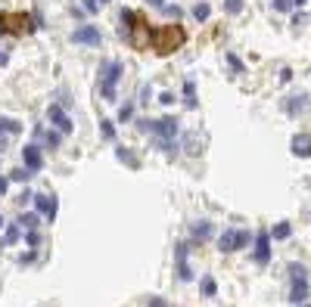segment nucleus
I'll use <instances>...</instances> for the list:
<instances>
[{
    "instance_id": "obj_27",
    "label": "nucleus",
    "mask_w": 311,
    "mask_h": 307,
    "mask_svg": "<svg viewBox=\"0 0 311 307\" xmlns=\"http://www.w3.org/2000/svg\"><path fill=\"white\" fill-rule=\"evenodd\" d=\"M162 9H165V13H168V16H175V19L181 16V9H178V6H162Z\"/></svg>"
},
{
    "instance_id": "obj_34",
    "label": "nucleus",
    "mask_w": 311,
    "mask_h": 307,
    "mask_svg": "<svg viewBox=\"0 0 311 307\" xmlns=\"http://www.w3.org/2000/svg\"><path fill=\"white\" fill-rule=\"evenodd\" d=\"M100 3H106V0H100Z\"/></svg>"
},
{
    "instance_id": "obj_25",
    "label": "nucleus",
    "mask_w": 311,
    "mask_h": 307,
    "mask_svg": "<svg viewBox=\"0 0 311 307\" xmlns=\"http://www.w3.org/2000/svg\"><path fill=\"white\" fill-rule=\"evenodd\" d=\"M9 177H13V180H28V168H19V171H13V174H9Z\"/></svg>"
},
{
    "instance_id": "obj_14",
    "label": "nucleus",
    "mask_w": 311,
    "mask_h": 307,
    "mask_svg": "<svg viewBox=\"0 0 311 307\" xmlns=\"http://www.w3.org/2000/svg\"><path fill=\"white\" fill-rule=\"evenodd\" d=\"M209 236H212V223L202 220V223H196V227H193V239L202 242V239H209Z\"/></svg>"
},
{
    "instance_id": "obj_35",
    "label": "nucleus",
    "mask_w": 311,
    "mask_h": 307,
    "mask_svg": "<svg viewBox=\"0 0 311 307\" xmlns=\"http://www.w3.org/2000/svg\"><path fill=\"white\" fill-rule=\"evenodd\" d=\"M305 307H311V304H305Z\"/></svg>"
},
{
    "instance_id": "obj_4",
    "label": "nucleus",
    "mask_w": 311,
    "mask_h": 307,
    "mask_svg": "<svg viewBox=\"0 0 311 307\" xmlns=\"http://www.w3.org/2000/svg\"><path fill=\"white\" fill-rule=\"evenodd\" d=\"M153 134L159 137V146L171 149L178 137V118H162V121H153Z\"/></svg>"
},
{
    "instance_id": "obj_23",
    "label": "nucleus",
    "mask_w": 311,
    "mask_h": 307,
    "mask_svg": "<svg viewBox=\"0 0 311 307\" xmlns=\"http://www.w3.org/2000/svg\"><path fill=\"white\" fill-rule=\"evenodd\" d=\"M202 292L212 298V295H215V279H209V276H205V279H202Z\"/></svg>"
},
{
    "instance_id": "obj_31",
    "label": "nucleus",
    "mask_w": 311,
    "mask_h": 307,
    "mask_svg": "<svg viewBox=\"0 0 311 307\" xmlns=\"http://www.w3.org/2000/svg\"><path fill=\"white\" fill-rule=\"evenodd\" d=\"M308 3V0H293V6H305Z\"/></svg>"
},
{
    "instance_id": "obj_10",
    "label": "nucleus",
    "mask_w": 311,
    "mask_h": 307,
    "mask_svg": "<svg viewBox=\"0 0 311 307\" xmlns=\"http://www.w3.org/2000/svg\"><path fill=\"white\" fill-rule=\"evenodd\" d=\"M255 261L258 264H268L271 261V233L268 230H261L255 236Z\"/></svg>"
},
{
    "instance_id": "obj_7",
    "label": "nucleus",
    "mask_w": 311,
    "mask_h": 307,
    "mask_svg": "<svg viewBox=\"0 0 311 307\" xmlns=\"http://www.w3.org/2000/svg\"><path fill=\"white\" fill-rule=\"evenodd\" d=\"M100 78H103V97L106 100H112L115 97V81L122 78V62H103V68H100Z\"/></svg>"
},
{
    "instance_id": "obj_26",
    "label": "nucleus",
    "mask_w": 311,
    "mask_h": 307,
    "mask_svg": "<svg viewBox=\"0 0 311 307\" xmlns=\"http://www.w3.org/2000/svg\"><path fill=\"white\" fill-rule=\"evenodd\" d=\"M131 112H134V105L128 102V105H122V112H119V118H122V121H128V118H131Z\"/></svg>"
},
{
    "instance_id": "obj_21",
    "label": "nucleus",
    "mask_w": 311,
    "mask_h": 307,
    "mask_svg": "<svg viewBox=\"0 0 311 307\" xmlns=\"http://www.w3.org/2000/svg\"><path fill=\"white\" fill-rule=\"evenodd\" d=\"M274 9H277V13H290V9H293V0H274Z\"/></svg>"
},
{
    "instance_id": "obj_1",
    "label": "nucleus",
    "mask_w": 311,
    "mask_h": 307,
    "mask_svg": "<svg viewBox=\"0 0 311 307\" xmlns=\"http://www.w3.org/2000/svg\"><path fill=\"white\" fill-rule=\"evenodd\" d=\"M122 22H124V28H122V34L128 38V44L134 47V50H146L149 47V41H153V31H149V22H146V16L143 13H122Z\"/></svg>"
},
{
    "instance_id": "obj_18",
    "label": "nucleus",
    "mask_w": 311,
    "mask_h": 307,
    "mask_svg": "<svg viewBox=\"0 0 311 307\" xmlns=\"http://www.w3.org/2000/svg\"><path fill=\"white\" fill-rule=\"evenodd\" d=\"M0 127H3L6 134H19V131H22V124L13 121V118H3V121H0Z\"/></svg>"
},
{
    "instance_id": "obj_13",
    "label": "nucleus",
    "mask_w": 311,
    "mask_h": 307,
    "mask_svg": "<svg viewBox=\"0 0 311 307\" xmlns=\"http://www.w3.org/2000/svg\"><path fill=\"white\" fill-rule=\"evenodd\" d=\"M293 152H296L299 158H308V155H311V137L296 134V137H293Z\"/></svg>"
},
{
    "instance_id": "obj_12",
    "label": "nucleus",
    "mask_w": 311,
    "mask_h": 307,
    "mask_svg": "<svg viewBox=\"0 0 311 307\" xmlns=\"http://www.w3.org/2000/svg\"><path fill=\"white\" fill-rule=\"evenodd\" d=\"M22 161H25L28 171H38L41 164H44V155H41L38 146H25V149H22Z\"/></svg>"
},
{
    "instance_id": "obj_29",
    "label": "nucleus",
    "mask_w": 311,
    "mask_h": 307,
    "mask_svg": "<svg viewBox=\"0 0 311 307\" xmlns=\"http://www.w3.org/2000/svg\"><path fill=\"white\" fill-rule=\"evenodd\" d=\"M6 193V177H0V196Z\"/></svg>"
},
{
    "instance_id": "obj_16",
    "label": "nucleus",
    "mask_w": 311,
    "mask_h": 307,
    "mask_svg": "<svg viewBox=\"0 0 311 307\" xmlns=\"http://www.w3.org/2000/svg\"><path fill=\"white\" fill-rule=\"evenodd\" d=\"M290 233H293V227H290V223H277V227L271 230V236H274V239H290Z\"/></svg>"
},
{
    "instance_id": "obj_2",
    "label": "nucleus",
    "mask_w": 311,
    "mask_h": 307,
    "mask_svg": "<svg viewBox=\"0 0 311 307\" xmlns=\"http://www.w3.org/2000/svg\"><path fill=\"white\" fill-rule=\"evenodd\" d=\"M153 50L159 56H171L175 50H181L184 44H187V31H184L181 25H162V28H156L153 31Z\"/></svg>"
},
{
    "instance_id": "obj_28",
    "label": "nucleus",
    "mask_w": 311,
    "mask_h": 307,
    "mask_svg": "<svg viewBox=\"0 0 311 307\" xmlns=\"http://www.w3.org/2000/svg\"><path fill=\"white\" fill-rule=\"evenodd\" d=\"M3 146H6V131L0 127V152H3Z\"/></svg>"
},
{
    "instance_id": "obj_17",
    "label": "nucleus",
    "mask_w": 311,
    "mask_h": 307,
    "mask_svg": "<svg viewBox=\"0 0 311 307\" xmlns=\"http://www.w3.org/2000/svg\"><path fill=\"white\" fill-rule=\"evenodd\" d=\"M119 158H122L124 164H131V168H140V161H137V158L131 155V149H124V146L119 149Z\"/></svg>"
},
{
    "instance_id": "obj_8",
    "label": "nucleus",
    "mask_w": 311,
    "mask_h": 307,
    "mask_svg": "<svg viewBox=\"0 0 311 307\" xmlns=\"http://www.w3.org/2000/svg\"><path fill=\"white\" fill-rule=\"evenodd\" d=\"M47 118H50V124L60 127V134H68V131H72V118L65 115V109H62L60 102H53L50 109H47Z\"/></svg>"
},
{
    "instance_id": "obj_15",
    "label": "nucleus",
    "mask_w": 311,
    "mask_h": 307,
    "mask_svg": "<svg viewBox=\"0 0 311 307\" xmlns=\"http://www.w3.org/2000/svg\"><path fill=\"white\" fill-rule=\"evenodd\" d=\"M184 93H187V105L193 109V105H196V84H193V78H187V84H184Z\"/></svg>"
},
{
    "instance_id": "obj_3",
    "label": "nucleus",
    "mask_w": 311,
    "mask_h": 307,
    "mask_svg": "<svg viewBox=\"0 0 311 307\" xmlns=\"http://www.w3.org/2000/svg\"><path fill=\"white\" fill-rule=\"evenodd\" d=\"M28 31H34V19L28 13H0V34L22 38Z\"/></svg>"
},
{
    "instance_id": "obj_20",
    "label": "nucleus",
    "mask_w": 311,
    "mask_h": 307,
    "mask_svg": "<svg viewBox=\"0 0 311 307\" xmlns=\"http://www.w3.org/2000/svg\"><path fill=\"white\" fill-rule=\"evenodd\" d=\"M224 9H227L230 16H237L240 9H243V0H224Z\"/></svg>"
},
{
    "instance_id": "obj_22",
    "label": "nucleus",
    "mask_w": 311,
    "mask_h": 307,
    "mask_svg": "<svg viewBox=\"0 0 311 307\" xmlns=\"http://www.w3.org/2000/svg\"><path fill=\"white\" fill-rule=\"evenodd\" d=\"M16 239H19V227H9V230H6V236H3V245H13Z\"/></svg>"
},
{
    "instance_id": "obj_5",
    "label": "nucleus",
    "mask_w": 311,
    "mask_h": 307,
    "mask_svg": "<svg viewBox=\"0 0 311 307\" xmlns=\"http://www.w3.org/2000/svg\"><path fill=\"white\" fill-rule=\"evenodd\" d=\"M290 276H293L290 301H293V304H302V301L308 298V279H305V267H302V264H293V267H290Z\"/></svg>"
},
{
    "instance_id": "obj_30",
    "label": "nucleus",
    "mask_w": 311,
    "mask_h": 307,
    "mask_svg": "<svg viewBox=\"0 0 311 307\" xmlns=\"http://www.w3.org/2000/svg\"><path fill=\"white\" fill-rule=\"evenodd\" d=\"M84 9H97V3L94 0H84Z\"/></svg>"
},
{
    "instance_id": "obj_24",
    "label": "nucleus",
    "mask_w": 311,
    "mask_h": 307,
    "mask_svg": "<svg viewBox=\"0 0 311 307\" xmlns=\"http://www.w3.org/2000/svg\"><path fill=\"white\" fill-rule=\"evenodd\" d=\"M103 124V137H106V140H112L115 137V127H112V121H100Z\"/></svg>"
},
{
    "instance_id": "obj_9",
    "label": "nucleus",
    "mask_w": 311,
    "mask_h": 307,
    "mask_svg": "<svg viewBox=\"0 0 311 307\" xmlns=\"http://www.w3.org/2000/svg\"><path fill=\"white\" fill-rule=\"evenodd\" d=\"M72 41H75V44H90V47H100V28H97V25H81V28H75Z\"/></svg>"
},
{
    "instance_id": "obj_11",
    "label": "nucleus",
    "mask_w": 311,
    "mask_h": 307,
    "mask_svg": "<svg viewBox=\"0 0 311 307\" xmlns=\"http://www.w3.org/2000/svg\"><path fill=\"white\" fill-rule=\"evenodd\" d=\"M34 205H38V214H44L47 220L56 217V196H34Z\"/></svg>"
},
{
    "instance_id": "obj_32",
    "label": "nucleus",
    "mask_w": 311,
    "mask_h": 307,
    "mask_svg": "<svg viewBox=\"0 0 311 307\" xmlns=\"http://www.w3.org/2000/svg\"><path fill=\"white\" fill-rule=\"evenodd\" d=\"M149 3H153V6H165V3H162V0H149Z\"/></svg>"
},
{
    "instance_id": "obj_33",
    "label": "nucleus",
    "mask_w": 311,
    "mask_h": 307,
    "mask_svg": "<svg viewBox=\"0 0 311 307\" xmlns=\"http://www.w3.org/2000/svg\"><path fill=\"white\" fill-rule=\"evenodd\" d=\"M0 227H3V217H0Z\"/></svg>"
},
{
    "instance_id": "obj_6",
    "label": "nucleus",
    "mask_w": 311,
    "mask_h": 307,
    "mask_svg": "<svg viewBox=\"0 0 311 307\" xmlns=\"http://www.w3.org/2000/svg\"><path fill=\"white\" fill-rule=\"evenodd\" d=\"M249 245V230H224L221 239H218V249L221 252H240Z\"/></svg>"
},
{
    "instance_id": "obj_19",
    "label": "nucleus",
    "mask_w": 311,
    "mask_h": 307,
    "mask_svg": "<svg viewBox=\"0 0 311 307\" xmlns=\"http://www.w3.org/2000/svg\"><path fill=\"white\" fill-rule=\"evenodd\" d=\"M209 13H212V9H209V3H196V6H193V16H196L199 22H205V19H209Z\"/></svg>"
}]
</instances>
